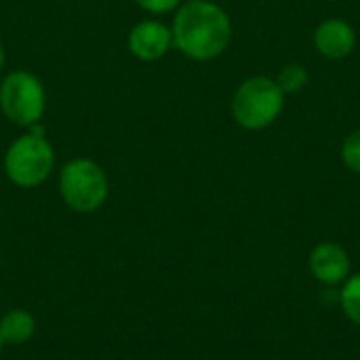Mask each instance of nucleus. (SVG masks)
<instances>
[{
	"label": "nucleus",
	"instance_id": "1",
	"mask_svg": "<svg viewBox=\"0 0 360 360\" xmlns=\"http://www.w3.org/2000/svg\"><path fill=\"white\" fill-rule=\"evenodd\" d=\"M173 46L194 61L219 57L232 38L228 13L211 0H188L173 17Z\"/></svg>",
	"mask_w": 360,
	"mask_h": 360
},
{
	"label": "nucleus",
	"instance_id": "2",
	"mask_svg": "<svg viewBox=\"0 0 360 360\" xmlns=\"http://www.w3.org/2000/svg\"><path fill=\"white\" fill-rule=\"evenodd\" d=\"M59 194L68 209L76 213H95L110 194L105 171L93 158H72L59 171Z\"/></svg>",
	"mask_w": 360,
	"mask_h": 360
},
{
	"label": "nucleus",
	"instance_id": "3",
	"mask_svg": "<svg viewBox=\"0 0 360 360\" xmlns=\"http://www.w3.org/2000/svg\"><path fill=\"white\" fill-rule=\"evenodd\" d=\"M55 169V148L38 133L27 131L17 137L4 154V173L17 188H38L42 186Z\"/></svg>",
	"mask_w": 360,
	"mask_h": 360
},
{
	"label": "nucleus",
	"instance_id": "4",
	"mask_svg": "<svg viewBox=\"0 0 360 360\" xmlns=\"http://www.w3.org/2000/svg\"><path fill=\"white\" fill-rule=\"evenodd\" d=\"M285 93L268 76H251L238 84L232 97L234 120L249 131L270 127L283 112Z\"/></svg>",
	"mask_w": 360,
	"mask_h": 360
},
{
	"label": "nucleus",
	"instance_id": "5",
	"mask_svg": "<svg viewBox=\"0 0 360 360\" xmlns=\"http://www.w3.org/2000/svg\"><path fill=\"white\" fill-rule=\"evenodd\" d=\"M46 110V91L38 76L27 70H15L0 82V112L17 127L40 122Z\"/></svg>",
	"mask_w": 360,
	"mask_h": 360
},
{
	"label": "nucleus",
	"instance_id": "6",
	"mask_svg": "<svg viewBox=\"0 0 360 360\" xmlns=\"http://www.w3.org/2000/svg\"><path fill=\"white\" fill-rule=\"evenodd\" d=\"M129 53L141 61H156L173 46V32L158 19H143L135 23L127 38Z\"/></svg>",
	"mask_w": 360,
	"mask_h": 360
},
{
	"label": "nucleus",
	"instance_id": "7",
	"mask_svg": "<svg viewBox=\"0 0 360 360\" xmlns=\"http://www.w3.org/2000/svg\"><path fill=\"white\" fill-rule=\"evenodd\" d=\"M310 272L327 287L340 285L350 276V257L338 243H319L310 253Z\"/></svg>",
	"mask_w": 360,
	"mask_h": 360
},
{
	"label": "nucleus",
	"instance_id": "8",
	"mask_svg": "<svg viewBox=\"0 0 360 360\" xmlns=\"http://www.w3.org/2000/svg\"><path fill=\"white\" fill-rule=\"evenodd\" d=\"M356 34L352 25L340 17L325 19L314 32V46L327 59H344L352 53Z\"/></svg>",
	"mask_w": 360,
	"mask_h": 360
},
{
	"label": "nucleus",
	"instance_id": "9",
	"mask_svg": "<svg viewBox=\"0 0 360 360\" xmlns=\"http://www.w3.org/2000/svg\"><path fill=\"white\" fill-rule=\"evenodd\" d=\"M36 333V319L25 308H11L0 316V340L4 346L27 344Z\"/></svg>",
	"mask_w": 360,
	"mask_h": 360
},
{
	"label": "nucleus",
	"instance_id": "10",
	"mask_svg": "<svg viewBox=\"0 0 360 360\" xmlns=\"http://www.w3.org/2000/svg\"><path fill=\"white\" fill-rule=\"evenodd\" d=\"M340 306L344 314L360 327V274L348 276L340 293Z\"/></svg>",
	"mask_w": 360,
	"mask_h": 360
},
{
	"label": "nucleus",
	"instance_id": "11",
	"mask_svg": "<svg viewBox=\"0 0 360 360\" xmlns=\"http://www.w3.org/2000/svg\"><path fill=\"white\" fill-rule=\"evenodd\" d=\"M308 82V70L302 63H287L276 78V84L283 93H297Z\"/></svg>",
	"mask_w": 360,
	"mask_h": 360
},
{
	"label": "nucleus",
	"instance_id": "12",
	"mask_svg": "<svg viewBox=\"0 0 360 360\" xmlns=\"http://www.w3.org/2000/svg\"><path fill=\"white\" fill-rule=\"evenodd\" d=\"M342 160L352 173L360 175V129L352 131L346 137V141L342 146Z\"/></svg>",
	"mask_w": 360,
	"mask_h": 360
},
{
	"label": "nucleus",
	"instance_id": "13",
	"mask_svg": "<svg viewBox=\"0 0 360 360\" xmlns=\"http://www.w3.org/2000/svg\"><path fill=\"white\" fill-rule=\"evenodd\" d=\"M135 4L139 8H143L146 13H152V15H165V13H171L175 11L181 0H135Z\"/></svg>",
	"mask_w": 360,
	"mask_h": 360
},
{
	"label": "nucleus",
	"instance_id": "14",
	"mask_svg": "<svg viewBox=\"0 0 360 360\" xmlns=\"http://www.w3.org/2000/svg\"><path fill=\"white\" fill-rule=\"evenodd\" d=\"M2 65H4V46L0 42V70H2Z\"/></svg>",
	"mask_w": 360,
	"mask_h": 360
},
{
	"label": "nucleus",
	"instance_id": "15",
	"mask_svg": "<svg viewBox=\"0 0 360 360\" xmlns=\"http://www.w3.org/2000/svg\"><path fill=\"white\" fill-rule=\"evenodd\" d=\"M2 348H4V342L0 340V354H2Z\"/></svg>",
	"mask_w": 360,
	"mask_h": 360
}]
</instances>
